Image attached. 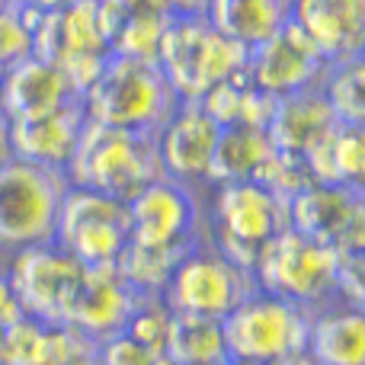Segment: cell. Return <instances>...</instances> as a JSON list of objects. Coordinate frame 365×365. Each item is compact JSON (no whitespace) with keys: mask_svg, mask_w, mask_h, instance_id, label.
<instances>
[{"mask_svg":"<svg viewBox=\"0 0 365 365\" xmlns=\"http://www.w3.org/2000/svg\"><path fill=\"white\" fill-rule=\"evenodd\" d=\"M45 10L26 4H13L10 10L0 13V68H13V64L26 61L36 48V26Z\"/></svg>","mask_w":365,"mask_h":365,"instance_id":"cell-29","label":"cell"},{"mask_svg":"<svg viewBox=\"0 0 365 365\" xmlns=\"http://www.w3.org/2000/svg\"><path fill=\"white\" fill-rule=\"evenodd\" d=\"M74 365H100V362H96V356H83V359H77Z\"/></svg>","mask_w":365,"mask_h":365,"instance_id":"cell-39","label":"cell"},{"mask_svg":"<svg viewBox=\"0 0 365 365\" xmlns=\"http://www.w3.org/2000/svg\"><path fill=\"white\" fill-rule=\"evenodd\" d=\"M292 23L330 64L365 55V0H292Z\"/></svg>","mask_w":365,"mask_h":365,"instance_id":"cell-17","label":"cell"},{"mask_svg":"<svg viewBox=\"0 0 365 365\" xmlns=\"http://www.w3.org/2000/svg\"><path fill=\"white\" fill-rule=\"evenodd\" d=\"M83 125H87V113H83L81 100L64 103V106L38 115H26V119H6L10 154L64 173L77 151Z\"/></svg>","mask_w":365,"mask_h":365,"instance_id":"cell-16","label":"cell"},{"mask_svg":"<svg viewBox=\"0 0 365 365\" xmlns=\"http://www.w3.org/2000/svg\"><path fill=\"white\" fill-rule=\"evenodd\" d=\"M304 349L317 365H365V311L340 298L311 311Z\"/></svg>","mask_w":365,"mask_h":365,"instance_id":"cell-22","label":"cell"},{"mask_svg":"<svg viewBox=\"0 0 365 365\" xmlns=\"http://www.w3.org/2000/svg\"><path fill=\"white\" fill-rule=\"evenodd\" d=\"M68 192L61 170L10 158L0 167V257L26 247L51 244L58 208Z\"/></svg>","mask_w":365,"mask_h":365,"instance_id":"cell-6","label":"cell"},{"mask_svg":"<svg viewBox=\"0 0 365 365\" xmlns=\"http://www.w3.org/2000/svg\"><path fill=\"white\" fill-rule=\"evenodd\" d=\"M135 292L122 282L115 266H87L83 282L68 308L64 324L81 330L87 340L100 343L125 327L135 304Z\"/></svg>","mask_w":365,"mask_h":365,"instance_id":"cell-18","label":"cell"},{"mask_svg":"<svg viewBox=\"0 0 365 365\" xmlns=\"http://www.w3.org/2000/svg\"><path fill=\"white\" fill-rule=\"evenodd\" d=\"M336 272H340V250L295 227H285L266 240L253 263L257 289L285 298L308 314L336 298Z\"/></svg>","mask_w":365,"mask_h":365,"instance_id":"cell-4","label":"cell"},{"mask_svg":"<svg viewBox=\"0 0 365 365\" xmlns=\"http://www.w3.org/2000/svg\"><path fill=\"white\" fill-rule=\"evenodd\" d=\"M128 205V240L151 247L189 250L205 234V208L199 186L160 177L145 186Z\"/></svg>","mask_w":365,"mask_h":365,"instance_id":"cell-12","label":"cell"},{"mask_svg":"<svg viewBox=\"0 0 365 365\" xmlns=\"http://www.w3.org/2000/svg\"><path fill=\"white\" fill-rule=\"evenodd\" d=\"M336 125H340V122H336L334 109L324 100L321 87H308V90H298V93L279 96L276 106H272L266 132H269L272 145H276L279 151L302 154L304 158V154L314 151Z\"/></svg>","mask_w":365,"mask_h":365,"instance_id":"cell-21","label":"cell"},{"mask_svg":"<svg viewBox=\"0 0 365 365\" xmlns=\"http://www.w3.org/2000/svg\"><path fill=\"white\" fill-rule=\"evenodd\" d=\"M250 292H257L253 272L231 263L202 237L180 257L160 295L170 311L225 321Z\"/></svg>","mask_w":365,"mask_h":365,"instance_id":"cell-7","label":"cell"},{"mask_svg":"<svg viewBox=\"0 0 365 365\" xmlns=\"http://www.w3.org/2000/svg\"><path fill=\"white\" fill-rule=\"evenodd\" d=\"M170 16H205L212 0H160Z\"/></svg>","mask_w":365,"mask_h":365,"instance_id":"cell-34","label":"cell"},{"mask_svg":"<svg viewBox=\"0 0 365 365\" xmlns=\"http://www.w3.org/2000/svg\"><path fill=\"white\" fill-rule=\"evenodd\" d=\"M13 154H10V141H6V119L0 115V167L10 160Z\"/></svg>","mask_w":365,"mask_h":365,"instance_id":"cell-36","label":"cell"},{"mask_svg":"<svg viewBox=\"0 0 365 365\" xmlns=\"http://www.w3.org/2000/svg\"><path fill=\"white\" fill-rule=\"evenodd\" d=\"M74 100L81 96L71 87V81L38 55H29L26 61L4 71V90H0L4 119H26V115L48 113V109H58Z\"/></svg>","mask_w":365,"mask_h":365,"instance_id":"cell-20","label":"cell"},{"mask_svg":"<svg viewBox=\"0 0 365 365\" xmlns=\"http://www.w3.org/2000/svg\"><path fill=\"white\" fill-rule=\"evenodd\" d=\"M221 125L195 100H180L170 119L158 132V151L164 173L189 186H205L212 154L218 145Z\"/></svg>","mask_w":365,"mask_h":365,"instance_id":"cell-15","label":"cell"},{"mask_svg":"<svg viewBox=\"0 0 365 365\" xmlns=\"http://www.w3.org/2000/svg\"><path fill=\"white\" fill-rule=\"evenodd\" d=\"M208 23L244 48H253L292 19V0H212Z\"/></svg>","mask_w":365,"mask_h":365,"instance_id":"cell-23","label":"cell"},{"mask_svg":"<svg viewBox=\"0 0 365 365\" xmlns=\"http://www.w3.org/2000/svg\"><path fill=\"white\" fill-rule=\"evenodd\" d=\"M205 234L202 237L231 263L253 272L259 247L289 227V202L257 180L221 182L208 189Z\"/></svg>","mask_w":365,"mask_h":365,"instance_id":"cell-3","label":"cell"},{"mask_svg":"<svg viewBox=\"0 0 365 365\" xmlns=\"http://www.w3.org/2000/svg\"><path fill=\"white\" fill-rule=\"evenodd\" d=\"M64 177L71 186H87L119 202H132L141 189L167 173L160 164L158 135L122 132L87 119Z\"/></svg>","mask_w":365,"mask_h":365,"instance_id":"cell-1","label":"cell"},{"mask_svg":"<svg viewBox=\"0 0 365 365\" xmlns=\"http://www.w3.org/2000/svg\"><path fill=\"white\" fill-rule=\"evenodd\" d=\"M317 87L340 125H365V55L327 64Z\"/></svg>","mask_w":365,"mask_h":365,"instance_id":"cell-28","label":"cell"},{"mask_svg":"<svg viewBox=\"0 0 365 365\" xmlns=\"http://www.w3.org/2000/svg\"><path fill=\"white\" fill-rule=\"evenodd\" d=\"M253 180L285 202H292L302 189H308L314 182L308 160L302 154H289V151H279V148H272V154L266 158V164L259 167Z\"/></svg>","mask_w":365,"mask_h":365,"instance_id":"cell-30","label":"cell"},{"mask_svg":"<svg viewBox=\"0 0 365 365\" xmlns=\"http://www.w3.org/2000/svg\"><path fill=\"white\" fill-rule=\"evenodd\" d=\"M289 227L340 253H365L362 189L340 182H311L289 202Z\"/></svg>","mask_w":365,"mask_h":365,"instance_id":"cell-13","label":"cell"},{"mask_svg":"<svg viewBox=\"0 0 365 365\" xmlns=\"http://www.w3.org/2000/svg\"><path fill=\"white\" fill-rule=\"evenodd\" d=\"M269 365H317V362H314V356H311L308 349H295V353H289V356L272 359Z\"/></svg>","mask_w":365,"mask_h":365,"instance_id":"cell-35","label":"cell"},{"mask_svg":"<svg viewBox=\"0 0 365 365\" xmlns=\"http://www.w3.org/2000/svg\"><path fill=\"white\" fill-rule=\"evenodd\" d=\"M55 244L83 266H113L128 244V205L87 186H71L58 208Z\"/></svg>","mask_w":365,"mask_h":365,"instance_id":"cell-10","label":"cell"},{"mask_svg":"<svg viewBox=\"0 0 365 365\" xmlns=\"http://www.w3.org/2000/svg\"><path fill=\"white\" fill-rule=\"evenodd\" d=\"M81 103L90 122L122 132L158 135L180 100L160 74L158 61L113 55L81 96Z\"/></svg>","mask_w":365,"mask_h":365,"instance_id":"cell-2","label":"cell"},{"mask_svg":"<svg viewBox=\"0 0 365 365\" xmlns=\"http://www.w3.org/2000/svg\"><path fill=\"white\" fill-rule=\"evenodd\" d=\"M182 253L186 250L151 247V244H135V240H128L113 266L122 276V282H125L135 295H160Z\"/></svg>","mask_w":365,"mask_h":365,"instance_id":"cell-27","label":"cell"},{"mask_svg":"<svg viewBox=\"0 0 365 365\" xmlns=\"http://www.w3.org/2000/svg\"><path fill=\"white\" fill-rule=\"evenodd\" d=\"M164 356L173 365H221L227 359L221 321L173 311L167 343H164Z\"/></svg>","mask_w":365,"mask_h":365,"instance_id":"cell-26","label":"cell"},{"mask_svg":"<svg viewBox=\"0 0 365 365\" xmlns=\"http://www.w3.org/2000/svg\"><path fill=\"white\" fill-rule=\"evenodd\" d=\"M272 138L259 125H225L218 135V145L212 154V167L205 173V189L221 182L253 180L257 170L272 154Z\"/></svg>","mask_w":365,"mask_h":365,"instance_id":"cell-24","label":"cell"},{"mask_svg":"<svg viewBox=\"0 0 365 365\" xmlns=\"http://www.w3.org/2000/svg\"><path fill=\"white\" fill-rule=\"evenodd\" d=\"M100 23L113 55L158 61L170 13L160 0H96Z\"/></svg>","mask_w":365,"mask_h":365,"instance_id":"cell-19","label":"cell"},{"mask_svg":"<svg viewBox=\"0 0 365 365\" xmlns=\"http://www.w3.org/2000/svg\"><path fill=\"white\" fill-rule=\"evenodd\" d=\"M221 365H263V362H253V359H237V356H227Z\"/></svg>","mask_w":365,"mask_h":365,"instance_id":"cell-38","label":"cell"},{"mask_svg":"<svg viewBox=\"0 0 365 365\" xmlns=\"http://www.w3.org/2000/svg\"><path fill=\"white\" fill-rule=\"evenodd\" d=\"M247 48L218 32L208 16H173L160 38L158 68L177 100H202L215 83L240 74Z\"/></svg>","mask_w":365,"mask_h":365,"instance_id":"cell-5","label":"cell"},{"mask_svg":"<svg viewBox=\"0 0 365 365\" xmlns=\"http://www.w3.org/2000/svg\"><path fill=\"white\" fill-rule=\"evenodd\" d=\"M308 311L257 289L221 321L227 356L269 365L279 356L304 349L308 343Z\"/></svg>","mask_w":365,"mask_h":365,"instance_id":"cell-9","label":"cell"},{"mask_svg":"<svg viewBox=\"0 0 365 365\" xmlns=\"http://www.w3.org/2000/svg\"><path fill=\"white\" fill-rule=\"evenodd\" d=\"M0 90H4V68H0Z\"/></svg>","mask_w":365,"mask_h":365,"instance_id":"cell-41","label":"cell"},{"mask_svg":"<svg viewBox=\"0 0 365 365\" xmlns=\"http://www.w3.org/2000/svg\"><path fill=\"white\" fill-rule=\"evenodd\" d=\"M32 55L55 64L77 90V96L87 93V87L100 77V71L113 58L96 0H71L64 6L45 10L36 26Z\"/></svg>","mask_w":365,"mask_h":365,"instance_id":"cell-8","label":"cell"},{"mask_svg":"<svg viewBox=\"0 0 365 365\" xmlns=\"http://www.w3.org/2000/svg\"><path fill=\"white\" fill-rule=\"evenodd\" d=\"M314 182H340L362 189L365 173V132L362 125H336L314 151L304 154Z\"/></svg>","mask_w":365,"mask_h":365,"instance_id":"cell-25","label":"cell"},{"mask_svg":"<svg viewBox=\"0 0 365 365\" xmlns=\"http://www.w3.org/2000/svg\"><path fill=\"white\" fill-rule=\"evenodd\" d=\"M83 272L87 266L61 250L55 240L6 257V276L13 282L23 314L45 324H64L71 302L83 282Z\"/></svg>","mask_w":365,"mask_h":365,"instance_id":"cell-11","label":"cell"},{"mask_svg":"<svg viewBox=\"0 0 365 365\" xmlns=\"http://www.w3.org/2000/svg\"><path fill=\"white\" fill-rule=\"evenodd\" d=\"M16 4L36 6V10H55V6H64V4H71V0H16Z\"/></svg>","mask_w":365,"mask_h":365,"instance_id":"cell-37","label":"cell"},{"mask_svg":"<svg viewBox=\"0 0 365 365\" xmlns=\"http://www.w3.org/2000/svg\"><path fill=\"white\" fill-rule=\"evenodd\" d=\"M13 4H16V0H0V13H4V10H10Z\"/></svg>","mask_w":365,"mask_h":365,"instance_id":"cell-40","label":"cell"},{"mask_svg":"<svg viewBox=\"0 0 365 365\" xmlns=\"http://www.w3.org/2000/svg\"><path fill=\"white\" fill-rule=\"evenodd\" d=\"M93 356H96L100 365H158V359H160V353L141 346V343L132 340L125 330H119V334L100 340Z\"/></svg>","mask_w":365,"mask_h":365,"instance_id":"cell-32","label":"cell"},{"mask_svg":"<svg viewBox=\"0 0 365 365\" xmlns=\"http://www.w3.org/2000/svg\"><path fill=\"white\" fill-rule=\"evenodd\" d=\"M16 317H23V308H19L13 282H10V276H6V263H0V330H4L6 324H13Z\"/></svg>","mask_w":365,"mask_h":365,"instance_id":"cell-33","label":"cell"},{"mask_svg":"<svg viewBox=\"0 0 365 365\" xmlns=\"http://www.w3.org/2000/svg\"><path fill=\"white\" fill-rule=\"evenodd\" d=\"M170 317H173V311L167 308L164 295H138L122 330H125L132 340H138L141 346L154 349V353H164Z\"/></svg>","mask_w":365,"mask_h":365,"instance_id":"cell-31","label":"cell"},{"mask_svg":"<svg viewBox=\"0 0 365 365\" xmlns=\"http://www.w3.org/2000/svg\"><path fill=\"white\" fill-rule=\"evenodd\" d=\"M0 365H4V356H0Z\"/></svg>","mask_w":365,"mask_h":365,"instance_id":"cell-42","label":"cell"},{"mask_svg":"<svg viewBox=\"0 0 365 365\" xmlns=\"http://www.w3.org/2000/svg\"><path fill=\"white\" fill-rule=\"evenodd\" d=\"M327 64L330 61L317 51V45L289 19L269 38L247 48L244 74L257 90L279 100V96L317 87Z\"/></svg>","mask_w":365,"mask_h":365,"instance_id":"cell-14","label":"cell"}]
</instances>
